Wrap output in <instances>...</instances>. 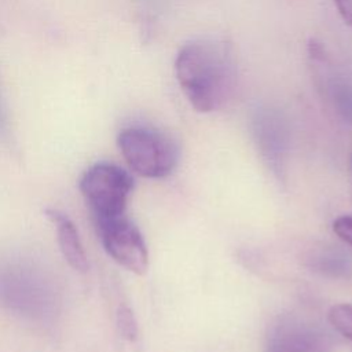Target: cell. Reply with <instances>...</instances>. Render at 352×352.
<instances>
[{
  "mask_svg": "<svg viewBox=\"0 0 352 352\" xmlns=\"http://www.w3.org/2000/svg\"><path fill=\"white\" fill-rule=\"evenodd\" d=\"M326 346V334L315 323L283 315L270 327L265 352H324Z\"/></svg>",
  "mask_w": 352,
  "mask_h": 352,
  "instance_id": "cell-5",
  "label": "cell"
},
{
  "mask_svg": "<svg viewBox=\"0 0 352 352\" xmlns=\"http://www.w3.org/2000/svg\"><path fill=\"white\" fill-rule=\"evenodd\" d=\"M345 25L352 29V0H333Z\"/></svg>",
  "mask_w": 352,
  "mask_h": 352,
  "instance_id": "cell-12",
  "label": "cell"
},
{
  "mask_svg": "<svg viewBox=\"0 0 352 352\" xmlns=\"http://www.w3.org/2000/svg\"><path fill=\"white\" fill-rule=\"evenodd\" d=\"M334 234L352 246V214H344L333 221Z\"/></svg>",
  "mask_w": 352,
  "mask_h": 352,
  "instance_id": "cell-11",
  "label": "cell"
},
{
  "mask_svg": "<svg viewBox=\"0 0 352 352\" xmlns=\"http://www.w3.org/2000/svg\"><path fill=\"white\" fill-rule=\"evenodd\" d=\"M327 318L336 331L352 340V302L333 305Z\"/></svg>",
  "mask_w": 352,
  "mask_h": 352,
  "instance_id": "cell-9",
  "label": "cell"
},
{
  "mask_svg": "<svg viewBox=\"0 0 352 352\" xmlns=\"http://www.w3.org/2000/svg\"><path fill=\"white\" fill-rule=\"evenodd\" d=\"M132 188V176L125 169L109 162L92 165L80 180V191L95 220L122 216Z\"/></svg>",
  "mask_w": 352,
  "mask_h": 352,
  "instance_id": "cell-3",
  "label": "cell"
},
{
  "mask_svg": "<svg viewBox=\"0 0 352 352\" xmlns=\"http://www.w3.org/2000/svg\"><path fill=\"white\" fill-rule=\"evenodd\" d=\"M309 261L316 272L331 278H345L352 271L348 254L337 249H320L311 256Z\"/></svg>",
  "mask_w": 352,
  "mask_h": 352,
  "instance_id": "cell-7",
  "label": "cell"
},
{
  "mask_svg": "<svg viewBox=\"0 0 352 352\" xmlns=\"http://www.w3.org/2000/svg\"><path fill=\"white\" fill-rule=\"evenodd\" d=\"M175 72L184 96L199 113L220 109L235 89L234 52L221 38L205 37L184 44L176 56Z\"/></svg>",
  "mask_w": 352,
  "mask_h": 352,
  "instance_id": "cell-1",
  "label": "cell"
},
{
  "mask_svg": "<svg viewBox=\"0 0 352 352\" xmlns=\"http://www.w3.org/2000/svg\"><path fill=\"white\" fill-rule=\"evenodd\" d=\"M274 121L275 120H268V117H265L264 120L257 122V136L268 158L279 161L283 151V133L282 128H279V125Z\"/></svg>",
  "mask_w": 352,
  "mask_h": 352,
  "instance_id": "cell-8",
  "label": "cell"
},
{
  "mask_svg": "<svg viewBox=\"0 0 352 352\" xmlns=\"http://www.w3.org/2000/svg\"><path fill=\"white\" fill-rule=\"evenodd\" d=\"M117 327L120 334L129 340L133 341L138 336V327H136V322L135 318L132 315V312L129 311L128 307H120L118 312H117Z\"/></svg>",
  "mask_w": 352,
  "mask_h": 352,
  "instance_id": "cell-10",
  "label": "cell"
},
{
  "mask_svg": "<svg viewBox=\"0 0 352 352\" xmlns=\"http://www.w3.org/2000/svg\"><path fill=\"white\" fill-rule=\"evenodd\" d=\"M117 143L128 166L139 176L161 179L170 175L177 164L176 143L160 131L128 126L120 132Z\"/></svg>",
  "mask_w": 352,
  "mask_h": 352,
  "instance_id": "cell-2",
  "label": "cell"
},
{
  "mask_svg": "<svg viewBox=\"0 0 352 352\" xmlns=\"http://www.w3.org/2000/svg\"><path fill=\"white\" fill-rule=\"evenodd\" d=\"M45 216L56 228L58 245L67 264L76 271L85 272L88 260L74 223L65 213L55 209H47Z\"/></svg>",
  "mask_w": 352,
  "mask_h": 352,
  "instance_id": "cell-6",
  "label": "cell"
},
{
  "mask_svg": "<svg viewBox=\"0 0 352 352\" xmlns=\"http://www.w3.org/2000/svg\"><path fill=\"white\" fill-rule=\"evenodd\" d=\"M95 223L107 254L125 270L143 275L148 267V252L139 228L124 214Z\"/></svg>",
  "mask_w": 352,
  "mask_h": 352,
  "instance_id": "cell-4",
  "label": "cell"
}]
</instances>
